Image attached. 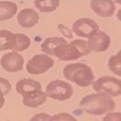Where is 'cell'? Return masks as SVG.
Here are the masks:
<instances>
[{"instance_id":"obj_18","label":"cell","mask_w":121,"mask_h":121,"mask_svg":"<svg viewBox=\"0 0 121 121\" xmlns=\"http://www.w3.org/2000/svg\"><path fill=\"white\" fill-rule=\"evenodd\" d=\"M34 5L41 12H52L58 9L59 0H35Z\"/></svg>"},{"instance_id":"obj_17","label":"cell","mask_w":121,"mask_h":121,"mask_svg":"<svg viewBox=\"0 0 121 121\" xmlns=\"http://www.w3.org/2000/svg\"><path fill=\"white\" fill-rule=\"evenodd\" d=\"M15 41V33L10 30H0V50H12Z\"/></svg>"},{"instance_id":"obj_5","label":"cell","mask_w":121,"mask_h":121,"mask_svg":"<svg viewBox=\"0 0 121 121\" xmlns=\"http://www.w3.org/2000/svg\"><path fill=\"white\" fill-rule=\"evenodd\" d=\"M45 93L48 98H52L58 102H63L73 96L74 90L69 82H65L63 80H53L47 85Z\"/></svg>"},{"instance_id":"obj_1","label":"cell","mask_w":121,"mask_h":121,"mask_svg":"<svg viewBox=\"0 0 121 121\" xmlns=\"http://www.w3.org/2000/svg\"><path fill=\"white\" fill-rule=\"evenodd\" d=\"M80 108L90 115H102L115 109V102L107 96L92 93L85 96L80 100Z\"/></svg>"},{"instance_id":"obj_19","label":"cell","mask_w":121,"mask_h":121,"mask_svg":"<svg viewBox=\"0 0 121 121\" xmlns=\"http://www.w3.org/2000/svg\"><path fill=\"white\" fill-rule=\"evenodd\" d=\"M108 67L112 70V73H114L116 76L121 75V52L120 51L116 55H114L109 58Z\"/></svg>"},{"instance_id":"obj_20","label":"cell","mask_w":121,"mask_h":121,"mask_svg":"<svg viewBox=\"0 0 121 121\" xmlns=\"http://www.w3.org/2000/svg\"><path fill=\"white\" fill-rule=\"evenodd\" d=\"M11 92V84L7 79L0 78V96H5Z\"/></svg>"},{"instance_id":"obj_10","label":"cell","mask_w":121,"mask_h":121,"mask_svg":"<svg viewBox=\"0 0 121 121\" xmlns=\"http://www.w3.org/2000/svg\"><path fill=\"white\" fill-rule=\"evenodd\" d=\"M92 11L100 17H112L115 12V3L112 0H92L90 3Z\"/></svg>"},{"instance_id":"obj_7","label":"cell","mask_w":121,"mask_h":121,"mask_svg":"<svg viewBox=\"0 0 121 121\" xmlns=\"http://www.w3.org/2000/svg\"><path fill=\"white\" fill-rule=\"evenodd\" d=\"M72 30L78 36L88 39L93 33L99 30V26L96 21H93L91 18H79L78 21L73 23Z\"/></svg>"},{"instance_id":"obj_3","label":"cell","mask_w":121,"mask_h":121,"mask_svg":"<svg viewBox=\"0 0 121 121\" xmlns=\"http://www.w3.org/2000/svg\"><path fill=\"white\" fill-rule=\"evenodd\" d=\"M91 50L87 45V41L81 39L73 40L70 44L64 43L57 47L55 55L60 60H76L84 56H87Z\"/></svg>"},{"instance_id":"obj_9","label":"cell","mask_w":121,"mask_h":121,"mask_svg":"<svg viewBox=\"0 0 121 121\" xmlns=\"http://www.w3.org/2000/svg\"><path fill=\"white\" fill-rule=\"evenodd\" d=\"M23 63H24V58L18 52L5 53L0 59V64H1L3 69L9 73L19 72L23 68Z\"/></svg>"},{"instance_id":"obj_21","label":"cell","mask_w":121,"mask_h":121,"mask_svg":"<svg viewBox=\"0 0 121 121\" xmlns=\"http://www.w3.org/2000/svg\"><path fill=\"white\" fill-rule=\"evenodd\" d=\"M50 121H78V120L68 113H58V114L51 116Z\"/></svg>"},{"instance_id":"obj_15","label":"cell","mask_w":121,"mask_h":121,"mask_svg":"<svg viewBox=\"0 0 121 121\" xmlns=\"http://www.w3.org/2000/svg\"><path fill=\"white\" fill-rule=\"evenodd\" d=\"M17 15V5L12 1H0V21H7Z\"/></svg>"},{"instance_id":"obj_13","label":"cell","mask_w":121,"mask_h":121,"mask_svg":"<svg viewBox=\"0 0 121 121\" xmlns=\"http://www.w3.org/2000/svg\"><path fill=\"white\" fill-rule=\"evenodd\" d=\"M16 91L19 95L24 96L27 93L34 92V91H41V84L33 79H22L19 81H17Z\"/></svg>"},{"instance_id":"obj_23","label":"cell","mask_w":121,"mask_h":121,"mask_svg":"<svg viewBox=\"0 0 121 121\" xmlns=\"http://www.w3.org/2000/svg\"><path fill=\"white\" fill-rule=\"evenodd\" d=\"M51 120V116L46 113H39V114H35L29 121H50Z\"/></svg>"},{"instance_id":"obj_16","label":"cell","mask_w":121,"mask_h":121,"mask_svg":"<svg viewBox=\"0 0 121 121\" xmlns=\"http://www.w3.org/2000/svg\"><path fill=\"white\" fill-rule=\"evenodd\" d=\"M30 46V39L21 33H15V41L12 46V52H21L24 51Z\"/></svg>"},{"instance_id":"obj_24","label":"cell","mask_w":121,"mask_h":121,"mask_svg":"<svg viewBox=\"0 0 121 121\" xmlns=\"http://www.w3.org/2000/svg\"><path fill=\"white\" fill-rule=\"evenodd\" d=\"M58 28L60 29V32H62L65 36H68V38H72V35H73V34L70 33V30H69V29H65V27H64L63 24H59V26H58Z\"/></svg>"},{"instance_id":"obj_4","label":"cell","mask_w":121,"mask_h":121,"mask_svg":"<svg viewBox=\"0 0 121 121\" xmlns=\"http://www.w3.org/2000/svg\"><path fill=\"white\" fill-rule=\"evenodd\" d=\"M95 92L107 97H119L121 95V81L114 76H102L92 84Z\"/></svg>"},{"instance_id":"obj_26","label":"cell","mask_w":121,"mask_h":121,"mask_svg":"<svg viewBox=\"0 0 121 121\" xmlns=\"http://www.w3.org/2000/svg\"><path fill=\"white\" fill-rule=\"evenodd\" d=\"M0 51H1V50H0Z\"/></svg>"},{"instance_id":"obj_6","label":"cell","mask_w":121,"mask_h":121,"mask_svg":"<svg viewBox=\"0 0 121 121\" xmlns=\"http://www.w3.org/2000/svg\"><path fill=\"white\" fill-rule=\"evenodd\" d=\"M55 65V60L52 59V57H50L47 55L40 53V55H35L34 57H32L28 63H27V72L30 74H44L46 73L48 69H51Z\"/></svg>"},{"instance_id":"obj_8","label":"cell","mask_w":121,"mask_h":121,"mask_svg":"<svg viewBox=\"0 0 121 121\" xmlns=\"http://www.w3.org/2000/svg\"><path fill=\"white\" fill-rule=\"evenodd\" d=\"M87 45L91 51L104 52L110 47V36L105 32L97 30L87 39Z\"/></svg>"},{"instance_id":"obj_22","label":"cell","mask_w":121,"mask_h":121,"mask_svg":"<svg viewBox=\"0 0 121 121\" xmlns=\"http://www.w3.org/2000/svg\"><path fill=\"white\" fill-rule=\"evenodd\" d=\"M102 121H121V113L120 112H110L107 113Z\"/></svg>"},{"instance_id":"obj_25","label":"cell","mask_w":121,"mask_h":121,"mask_svg":"<svg viewBox=\"0 0 121 121\" xmlns=\"http://www.w3.org/2000/svg\"><path fill=\"white\" fill-rule=\"evenodd\" d=\"M4 104H5V98L3 96H0V109L4 107Z\"/></svg>"},{"instance_id":"obj_11","label":"cell","mask_w":121,"mask_h":121,"mask_svg":"<svg viewBox=\"0 0 121 121\" xmlns=\"http://www.w3.org/2000/svg\"><path fill=\"white\" fill-rule=\"evenodd\" d=\"M39 13L33 9H23L17 13V22L23 28H33L39 22Z\"/></svg>"},{"instance_id":"obj_2","label":"cell","mask_w":121,"mask_h":121,"mask_svg":"<svg viewBox=\"0 0 121 121\" xmlns=\"http://www.w3.org/2000/svg\"><path fill=\"white\" fill-rule=\"evenodd\" d=\"M64 78L78 86L87 87L95 81V74L91 67L85 63H70L63 69Z\"/></svg>"},{"instance_id":"obj_12","label":"cell","mask_w":121,"mask_h":121,"mask_svg":"<svg viewBox=\"0 0 121 121\" xmlns=\"http://www.w3.org/2000/svg\"><path fill=\"white\" fill-rule=\"evenodd\" d=\"M47 99V96L45 92L41 91H34V92H30V93H27L23 96V99L22 102L26 107H29V108H36L39 105H43Z\"/></svg>"},{"instance_id":"obj_14","label":"cell","mask_w":121,"mask_h":121,"mask_svg":"<svg viewBox=\"0 0 121 121\" xmlns=\"http://www.w3.org/2000/svg\"><path fill=\"white\" fill-rule=\"evenodd\" d=\"M64 43L67 41L63 38H47L41 44V51L44 52V55H47L51 57L55 55V51L57 50V47Z\"/></svg>"}]
</instances>
